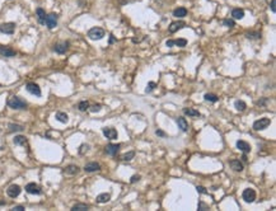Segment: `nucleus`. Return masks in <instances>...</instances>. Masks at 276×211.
Returning a JSON list of instances; mask_svg holds the SVG:
<instances>
[{"label":"nucleus","instance_id":"obj_22","mask_svg":"<svg viewBox=\"0 0 276 211\" xmlns=\"http://www.w3.org/2000/svg\"><path fill=\"white\" fill-rule=\"evenodd\" d=\"M232 17L234 19H242L245 17V10L243 9H239V8H236L232 10Z\"/></svg>","mask_w":276,"mask_h":211},{"label":"nucleus","instance_id":"obj_5","mask_svg":"<svg viewBox=\"0 0 276 211\" xmlns=\"http://www.w3.org/2000/svg\"><path fill=\"white\" fill-rule=\"evenodd\" d=\"M14 31H15V23L9 22V23H4V24L0 26V32H2V33H5V35H13V33H14Z\"/></svg>","mask_w":276,"mask_h":211},{"label":"nucleus","instance_id":"obj_34","mask_svg":"<svg viewBox=\"0 0 276 211\" xmlns=\"http://www.w3.org/2000/svg\"><path fill=\"white\" fill-rule=\"evenodd\" d=\"M223 24L229 27V28H232V27H234V20H233V19H224V20H223Z\"/></svg>","mask_w":276,"mask_h":211},{"label":"nucleus","instance_id":"obj_14","mask_svg":"<svg viewBox=\"0 0 276 211\" xmlns=\"http://www.w3.org/2000/svg\"><path fill=\"white\" fill-rule=\"evenodd\" d=\"M229 165H230V168L234 172H242L243 171V163L239 159H233V160H230L229 162Z\"/></svg>","mask_w":276,"mask_h":211},{"label":"nucleus","instance_id":"obj_4","mask_svg":"<svg viewBox=\"0 0 276 211\" xmlns=\"http://www.w3.org/2000/svg\"><path fill=\"white\" fill-rule=\"evenodd\" d=\"M242 197H243V200H245L246 202L251 204V202H253L254 200H256V191L252 189V188H246L245 191H243Z\"/></svg>","mask_w":276,"mask_h":211},{"label":"nucleus","instance_id":"obj_2","mask_svg":"<svg viewBox=\"0 0 276 211\" xmlns=\"http://www.w3.org/2000/svg\"><path fill=\"white\" fill-rule=\"evenodd\" d=\"M104 35H106L104 29L101 28V27H93V28H90V29L88 31V37H89L90 39H93V41L102 39V38L104 37Z\"/></svg>","mask_w":276,"mask_h":211},{"label":"nucleus","instance_id":"obj_24","mask_svg":"<svg viewBox=\"0 0 276 211\" xmlns=\"http://www.w3.org/2000/svg\"><path fill=\"white\" fill-rule=\"evenodd\" d=\"M185 114H188V116H194V117H201V113L196 110H192V108H185L183 110Z\"/></svg>","mask_w":276,"mask_h":211},{"label":"nucleus","instance_id":"obj_43","mask_svg":"<svg viewBox=\"0 0 276 211\" xmlns=\"http://www.w3.org/2000/svg\"><path fill=\"white\" fill-rule=\"evenodd\" d=\"M275 3H276V0H271V10H272V13H275V12H276Z\"/></svg>","mask_w":276,"mask_h":211},{"label":"nucleus","instance_id":"obj_11","mask_svg":"<svg viewBox=\"0 0 276 211\" xmlns=\"http://www.w3.org/2000/svg\"><path fill=\"white\" fill-rule=\"evenodd\" d=\"M26 191L31 195H40L41 193V187L36 183H28L26 186Z\"/></svg>","mask_w":276,"mask_h":211},{"label":"nucleus","instance_id":"obj_6","mask_svg":"<svg viewBox=\"0 0 276 211\" xmlns=\"http://www.w3.org/2000/svg\"><path fill=\"white\" fill-rule=\"evenodd\" d=\"M45 24L50 28V29H52V28H55L56 26H57V15L55 14V13H51V14H48V15H46V20H45Z\"/></svg>","mask_w":276,"mask_h":211},{"label":"nucleus","instance_id":"obj_33","mask_svg":"<svg viewBox=\"0 0 276 211\" xmlns=\"http://www.w3.org/2000/svg\"><path fill=\"white\" fill-rule=\"evenodd\" d=\"M134 156H135V151L126 153V154H123V155H122V160H131Z\"/></svg>","mask_w":276,"mask_h":211},{"label":"nucleus","instance_id":"obj_40","mask_svg":"<svg viewBox=\"0 0 276 211\" xmlns=\"http://www.w3.org/2000/svg\"><path fill=\"white\" fill-rule=\"evenodd\" d=\"M247 37L248 38H258L260 33H247Z\"/></svg>","mask_w":276,"mask_h":211},{"label":"nucleus","instance_id":"obj_27","mask_svg":"<svg viewBox=\"0 0 276 211\" xmlns=\"http://www.w3.org/2000/svg\"><path fill=\"white\" fill-rule=\"evenodd\" d=\"M14 144L15 145H26L27 144V138L26 136H15L14 138Z\"/></svg>","mask_w":276,"mask_h":211},{"label":"nucleus","instance_id":"obj_29","mask_svg":"<svg viewBox=\"0 0 276 211\" xmlns=\"http://www.w3.org/2000/svg\"><path fill=\"white\" fill-rule=\"evenodd\" d=\"M22 130H23V126H20V125H14V123H10V125H9V131H10V132L22 131Z\"/></svg>","mask_w":276,"mask_h":211},{"label":"nucleus","instance_id":"obj_13","mask_svg":"<svg viewBox=\"0 0 276 211\" xmlns=\"http://www.w3.org/2000/svg\"><path fill=\"white\" fill-rule=\"evenodd\" d=\"M101 169V165L97 163V162H90V163H87L86 167H84V171L88 172V173H92V172H97Z\"/></svg>","mask_w":276,"mask_h":211},{"label":"nucleus","instance_id":"obj_21","mask_svg":"<svg viewBox=\"0 0 276 211\" xmlns=\"http://www.w3.org/2000/svg\"><path fill=\"white\" fill-rule=\"evenodd\" d=\"M111 200V195L110 193H101L97 196V198H95V201H97L98 204H106L108 202Z\"/></svg>","mask_w":276,"mask_h":211},{"label":"nucleus","instance_id":"obj_1","mask_svg":"<svg viewBox=\"0 0 276 211\" xmlns=\"http://www.w3.org/2000/svg\"><path fill=\"white\" fill-rule=\"evenodd\" d=\"M8 106L10 108H13V110H24L27 107V102L23 101V99H20L19 97L14 96V97H10L8 99Z\"/></svg>","mask_w":276,"mask_h":211},{"label":"nucleus","instance_id":"obj_44","mask_svg":"<svg viewBox=\"0 0 276 211\" xmlns=\"http://www.w3.org/2000/svg\"><path fill=\"white\" fill-rule=\"evenodd\" d=\"M23 210H24L23 206H15V207H13V211H23Z\"/></svg>","mask_w":276,"mask_h":211},{"label":"nucleus","instance_id":"obj_17","mask_svg":"<svg viewBox=\"0 0 276 211\" xmlns=\"http://www.w3.org/2000/svg\"><path fill=\"white\" fill-rule=\"evenodd\" d=\"M0 54H2L3 56H5V57H12V56H15L17 52L13 48H10V47L2 46V47H0Z\"/></svg>","mask_w":276,"mask_h":211},{"label":"nucleus","instance_id":"obj_36","mask_svg":"<svg viewBox=\"0 0 276 211\" xmlns=\"http://www.w3.org/2000/svg\"><path fill=\"white\" fill-rule=\"evenodd\" d=\"M157 87V84L155 83H153V81H150L149 84H148V87H146V89H145V92L146 93H150L152 90H154V88Z\"/></svg>","mask_w":276,"mask_h":211},{"label":"nucleus","instance_id":"obj_42","mask_svg":"<svg viewBox=\"0 0 276 211\" xmlns=\"http://www.w3.org/2000/svg\"><path fill=\"white\" fill-rule=\"evenodd\" d=\"M165 45H167V47H173L174 45H173V39H168L167 42H165Z\"/></svg>","mask_w":276,"mask_h":211},{"label":"nucleus","instance_id":"obj_15","mask_svg":"<svg viewBox=\"0 0 276 211\" xmlns=\"http://www.w3.org/2000/svg\"><path fill=\"white\" fill-rule=\"evenodd\" d=\"M237 147H238L240 151L245 153V154H247V153L251 151V145L248 143H246V141H243V140H238L237 141Z\"/></svg>","mask_w":276,"mask_h":211},{"label":"nucleus","instance_id":"obj_10","mask_svg":"<svg viewBox=\"0 0 276 211\" xmlns=\"http://www.w3.org/2000/svg\"><path fill=\"white\" fill-rule=\"evenodd\" d=\"M103 135L110 140H115L117 139V131H116L113 127H103Z\"/></svg>","mask_w":276,"mask_h":211},{"label":"nucleus","instance_id":"obj_12","mask_svg":"<svg viewBox=\"0 0 276 211\" xmlns=\"http://www.w3.org/2000/svg\"><path fill=\"white\" fill-rule=\"evenodd\" d=\"M119 150H120L119 144H108L107 146H106V153H107L108 155H112V156H115L116 154H117Z\"/></svg>","mask_w":276,"mask_h":211},{"label":"nucleus","instance_id":"obj_31","mask_svg":"<svg viewBox=\"0 0 276 211\" xmlns=\"http://www.w3.org/2000/svg\"><path fill=\"white\" fill-rule=\"evenodd\" d=\"M173 45H176V46H178V47H185V46L187 45V41H186L185 38H178V39L173 41Z\"/></svg>","mask_w":276,"mask_h":211},{"label":"nucleus","instance_id":"obj_30","mask_svg":"<svg viewBox=\"0 0 276 211\" xmlns=\"http://www.w3.org/2000/svg\"><path fill=\"white\" fill-rule=\"evenodd\" d=\"M204 98H205V101H209V102H213V103H215V102H218L219 101V98L215 96V94H205L204 96Z\"/></svg>","mask_w":276,"mask_h":211},{"label":"nucleus","instance_id":"obj_37","mask_svg":"<svg viewBox=\"0 0 276 211\" xmlns=\"http://www.w3.org/2000/svg\"><path fill=\"white\" fill-rule=\"evenodd\" d=\"M88 149H89V145H86V144L82 145L80 149H79V154H84V153H86V150L88 151Z\"/></svg>","mask_w":276,"mask_h":211},{"label":"nucleus","instance_id":"obj_46","mask_svg":"<svg viewBox=\"0 0 276 211\" xmlns=\"http://www.w3.org/2000/svg\"><path fill=\"white\" fill-rule=\"evenodd\" d=\"M115 42V38H113V35H111L110 36V43H113Z\"/></svg>","mask_w":276,"mask_h":211},{"label":"nucleus","instance_id":"obj_41","mask_svg":"<svg viewBox=\"0 0 276 211\" xmlns=\"http://www.w3.org/2000/svg\"><path fill=\"white\" fill-rule=\"evenodd\" d=\"M139 179H140V176H132V177H131V181H130V182H131V183H135V182H137V181H139Z\"/></svg>","mask_w":276,"mask_h":211},{"label":"nucleus","instance_id":"obj_23","mask_svg":"<svg viewBox=\"0 0 276 211\" xmlns=\"http://www.w3.org/2000/svg\"><path fill=\"white\" fill-rule=\"evenodd\" d=\"M55 117H56V120L59 122H62V123H66L69 121V117H68V114L65 112H57Z\"/></svg>","mask_w":276,"mask_h":211},{"label":"nucleus","instance_id":"obj_20","mask_svg":"<svg viewBox=\"0 0 276 211\" xmlns=\"http://www.w3.org/2000/svg\"><path fill=\"white\" fill-rule=\"evenodd\" d=\"M36 14L38 17V22L41 24H45V20H46V12L42 8H37L36 9Z\"/></svg>","mask_w":276,"mask_h":211},{"label":"nucleus","instance_id":"obj_28","mask_svg":"<svg viewBox=\"0 0 276 211\" xmlns=\"http://www.w3.org/2000/svg\"><path fill=\"white\" fill-rule=\"evenodd\" d=\"M234 106H236V108H237V111H239V112H242V111H245L246 108H247V104L243 102V101H237L236 103H234Z\"/></svg>","mask_w":276,"mask_h":211},{"label":"nucleus","instance_id":"obj_9","mask_svg":"<svg viewBox=\"0 0 276 211\" xmlns=\"http://www.w3.org/2000/svg\"><path fill=\"white\" fill-rule=\"evenodd\" d=\"M26 89L28 90V93L33 94V96H37V97L41 96V88L37 85L36 83H28L27 87H26Z\"/></svg>","mask_w":276,"mask_h":211},{"label":"nucleus","instance_id":"obj_18","mask_svg":"<svg viewBox=\"0 0 276 211\" xmlns=\"http://www.w3.org/2000/svg\"><path fill=\"white\" fill-rule=\"evenodd\" d=\"M176 122H177V125H178V127L181 129L182 131H187L188 130V123H187V121H186V118H183V117H178V118H176Z\"/></svg>","mask_w":276,"mask_h":211},{"label":"nucleus","instance_id":"obj_25","mask_svg":"<svg viewBox=\"0 0 276 211\" xmlns=\"http://www.w3.org/2000/svg\"><path fill=\"white\" fill-rule=\"evenodd\" d=\"M88 209H89V206L86 205V204H77L71 207L73 211H87Z\"/></svg>","mask_w":276,"mask_h":211},{"label":"nucleus","instance_id":"obj_8","mask_svg":"<svg viewBox=\"0 0 276 211\" xmlns=\"http://www.w3.org/2000/svg\"><path fill=\"white\" fill-rule=\"evenodd\" d=\"M6 193H8L9 197L15 198V197H18L19 193H20V187H19L18 184H12V186H9L8 189H6Z\"/></svg>","mask_w":276,"mask_h":211},{"label":"nucleus","instance_id":"obj_47","mask_svg":"<svg viewBox=\"0 0 276 211\" xmlns=\"http://www.w3.org/2000/svg\"><path fill=\"white\" fill-rule=\"evenodd\" d=\"M242 159H243V162H247V156H246V154H243V156H242Z\"/></svg>","mask_w":276,"mask_h":211},{"label":"nucleus","instance_id":"obj_38","mask_svg":"<svg viewBox=\"0 0 276 211\" xmlns=\"http://www.w3.org/2000/svg\"><path fill=\"white\" fill-rule=\"evenodd\" d=\"M101 110V104H94L90 107V112H98Z\"/></svg>","mask_w":276,"mask_h":211},{"label":"nucleus","instance_id":"obj_16","mask_svg":"<svg viewBox=\"0 0 276 211\" xmlns=\"http://www.w3.org/2000/svg\"><path fill=\"white\" fill-rule=\"evenodd\" d=\"M68 47H69V42H61V43H56L54 50L57 52V54H65L68 51Z\"/></svg>","mask_w":276,"mask_h":211},{"label":"nucleus","instance_id":"obj_7","mask_svg":"<svg viewBox=\"0 0 276 211\" xmlns=\"http://www.w3.org/2000/svg\"><path fill=\"white\" fill-rule=\"evenodd\" d=\"M183 27H186L185 22H182V20H176V22H172L171 24H169L168 31H169V33H176L178 29H181Z\"/></svg>","mask_w":276,"mask_h":211},{"label":"nucleus","instance_id":"obj_45","mask_svg":"<svg viewBox=\"0 0 276 211\" xmlns=\"http://www.w3.org/2000/svg\"><path fill=\"white\" fill-rule=\"evenodd\" d=\"M155 134H157L158 136H165V134H164L162 130H157V131H155Z\"/></svg>","mask_w":276,"mask_h":211},{"label":"nucleus","instance_id":"obj_32","mask_svg":"<svg viewBox=\"0 0 276 211\" xmlns=\"http://www.w3.org/2000/svg\"><path fill=\"white\" fill-rule=\"evenodd\" d=\"M78 108H79V111H87L88 108H89V103L87 102V101H83V102H80L79 104H78Z\"/></svg>","mask_w":276,"mask_h":211},{"label":"nucleus","instance_id":"obj_3","mask_svg":"<svg viewBox=\"0 0 276 211\" xmlns=\"http://www.w3.org/2000/svg\"><path fill=\"white\" fill-rule=\"evenodd\" d=\"M270 123H271V120H270V118L263 117V118H260V120H257V121H254V122H253V129L256 130V131L265 130V129H267V127H269Z\"/></svg>","mask_w":276,"mask_h":211},{"label":"nucleus","instance_id":"obj_19","mask_svg":"<svg viewBox=\"0 0 276 211\" xmlns=\"http://www.w3.org/2000/svg\"><path fill=\"white\" fill-rule=\"evenodd\" d=\"M187 15V9L183 8V6H179L177 9L173 10V17H177V18H183Z\"/></svg>","mask_w":276,"mask_h":211},{"label":"nucleus","instance_id":"obj_35","mask_svg":"<svg viewBox=\"0 0 276 211\" xmlns=\"http://www.w3.org/2000/svg\"><path fill=\"white\" fill-rule=\"evenodd\" d=\"M199 210L200 211H206V210H209V205H206L204 201H200L199 202Z\"/></svg>","mask_w":276,"mask_h":211},{"label":"nucleus","instance_id":"obj_26","mask_svg":"<svg viewBox=\"0 0 276 211\" xmlns=\"http://www.w3.org/2000/svg\"><path fill=\"white\" fill-rule=\"evenodd\" d=\"M78 172H79V167L77 165H68L65 168V173L68 174H77Z\"/></svg>","mask_w":276,"mask_h":211},{"label":"nucleus","instance_id":"obj_39","mask_svg":"<svg viewBox=\"0 0 276 211\" xmlns=\"http://www.w3.org/2000/svg\"><path fill=\"white\" fill-rule=\"evenodd\" d=\"M196 189H197V192H199V193H207L206 188H205V187H203V186H197V187H196Z\"/></svg>","mask_w":276,"mask_h":211}]
</instances>
